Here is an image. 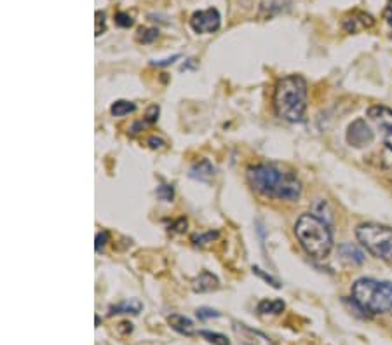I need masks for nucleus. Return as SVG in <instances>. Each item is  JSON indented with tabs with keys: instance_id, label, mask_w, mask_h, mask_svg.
Listing matches in <instances>:
<instances>
[{
	"instance_id": "nucleus-1",
	"label": "nucleus",
	"mask_w": 392,
	"mask_h": 345,
	"mask_svg": "<svg viewBox=\"0 0 392 345\" xmlns=\"http://www.w3.org/2000/svg\"><path fill=\"white\" fill-rule=\"evenodd\" d=\"M251 189L263 197L279 201H297L302 195V183L291 171L279 170L274 164H255L246 170Z\"/></svg>"
},
{
	"instance_id": "nucleus-2",
	"label": "nucleus",
	"mask_w": 392,
	"mask_h": 345,
	"mask_svg": "<svg viewBox=\"0 0 392 345\" xmlns=\"http://www.w3.org/2000/svg\"><path fill=\"white\" fill-rule=\"evenodd\" d=\"M274 112L286 122H302L307 112V82L302 75H288L278 80L274 89Z\"/></svg>"
},
{
	"instance_id": "nucleus-3",
	"label": "nucleus",
	"mask_w": 392,
	"mask_h": 345,
	"mask_svg": "<svg viewBox=\"0 0 392 345\" xmlns=\"http://www.w3.org/2000/svg\"><path fill=\"white\" fill-rule=\"evenodd\" d=\"M295 236L303 251L314 260L328 258L333 249V236L330 225L314 213H305L295 224Z\"/></svg>"
},
{
	"instance_id": "nucleus-4",
	"label": "nucleus",
	"mask_w": 392,
	"mask_h": 345,
	"mask_svg": "<svg viewBox=\"0 0 392 345\" xmlns=\"http://www.w3.org/2000/svg\"><path fill=\"white\" fill-rule=\"evenodd\" d=\"M352 300L364 312L383 314L392 309V283L363 278L352 285Z\"/></svg>"
},
{
	"instance_id": "nucleus-5",
	"label": "nucleus",
	"mask_w": 392,
	"mask_h": 345,
	"mask_svg": "<svg viewBox=\"0 0 392 345\" xmlns=\"http://www.w3.org/2000/svg\"><path fill=\"white\" fill-rule=\"evenodd\" d=\"M356 237L361 246L366 248L375 258L392 260V229L380 224H361L356 229Z\"/></svg>"
},
{
	"instance_id": "nucleus-6",
	"label": "nucleus",
	"mask_w": 392,
	"mask_h": 345,
	"mask_svg": "<svg viewBox=\"0 0 392 345\" xmlns=\"http://www.w3.org/2000/svg\"><path fill=\"white\" fill-rule=\"evenodd\" d=\"M190 28L195 33H214L220 30L222 25V16L218 13V9L209 7V9L197 11L190 16Z\"/></svg>"
},
{
	"instance_id": "nucleus-7",
	"label": "nucleus",
	"mask_w": 392,
	"mask_h": 345,
	"mask_svg": "<svg viewBox=\"0 0 392 345\" xmlns=\"http://www.w3.org/2000/svg\"><path fill=\"white\" fill-rule=\"evenodd\" d=\"M232 333L237 342L243 345H276L274 340L263 332L241 323V321H232Z\"/></svg>"
},
{
	"instance_id": "nucleus-8",
	"label": "nucleus",
	"mask_w": 392,
	"mask_h": 345,
	"mask_svg": "<svg viewBox=\"0 0 392 345\" xmlns=\"http://www.w3.org/2000/svg\"><path fill=\"white\" fill-rule=\"evenodd\" d=\"M375 133L364 119H356L347 128V143L354 148H364L374 143Z\"/></svg>"
},
{
	"instance_id": "nucleus-9",
	"label": "nucleus",
	"mask_w": 392,
	"mask_h": 345,
	"mask_svg": "<svg viewBox=\"0 0 392 345\" xmlns=\"http://www.w3.org/2000/svg\"><path fill=\"white\" fill-rule=\"evenodd\" d=\"M368 117L382 131L386 147L392 150V110L383 105H374L368 109Z\"/></svg>"
},
{
	"instance_id": "nucleus-10",
	"label": "nucleus",
	"mask_w": 392,
	"mask_h": 345,
	"mask_svg": "<svg viewBox=\"0 0 392 345\" xmlns=\"http://www.w3.org/2000/svg\"><path fill=\"white\" fill-rule=\"evenodd\" d=\"M375 25V18L363 11H352L342 19V28L347 33H359L363 30H370Z\"/></svg>"
},
{
	"instance_id": "nucleus-11",
	"label": "nucleus",
	"mask_w": 392,
	"mask_h": 345,
	"mask_svg": "<svg viewBox=\"0 0 392 345\" xmlns=\"http://www.w3.org/2000/svg\"><path fill=\"white\" fill-rule=\"evenodd\" d=\"M338 253H340V258L344 260L349 265H363L364 263V253L361 251L356 244L345 243L338 246Z\"/></svg>"
},
{
	"instance_id": "nucleus-12",
	"label": "nucleus",
	"mask_w": 392,
	"mask_h": 345,
	"mask_svg": "<svg viewBox=\"0 0 392 345\" xmlns=\"http://www.w3.org/2000/svg\"><path fill=\"white\" fill-rule=\"evenodd\" d=\"M214 171L217 170H214L213 164L207 159H202L190 168L188 176H190L192 180H199V182H211V178L214 176Z\"/></svg>"
},
{
	"instance_id": "nucleus-13",
	"label": "nucleus",
	"mask_w": 392,
	"mask_h": 345,
	"mask_svg": "<svg viewBox=\"0 0 392 345\" xmlns=\"http://www.w3.org/2000/svg\"><path fill=\"white\" fill-rule=\"evenodd\" d=\"M192 288H194L195 293H207V291H213L218 288V279L217 275H213L211 272H201L197 278L192 281Z\"/></svg>"
},
{
	"instance_id": "nucleus-14",
	"label": "nucleus",
	"mask_w": 392,
	"mask_h": 345,
	"mask_svg": "<svg viewBox=\"0 0 392 345\" xmlns=\"http://www.w3.org/2000/svg\"><path fill=\"white\" fill-rule=\"evenodd\" d=\"M168 323L175 332L182 333V335L185 336H192L195 333L194 323H192L188 317L183 316V314H171V316L168 317Z\"/></svg>"
},
{
	"instance_id": "nucleus-15",
	"label": "nucleus",
	"mask_w": 392,
	"mask_h": 345,
	"mask_svg": "<svg viewBox=\"0 0 392 345\" xmlns=\"http://www.w3.org/2000/svg\"><path fill=\"white\" fill-rule=\"evenodd\" d=\"M141 309H143L141 302L136 300V298H131V300L122 302V304L110 307V316H115V314H140Z\"/></svg>"
},
{
	"instance_id": "nucleus-16",
	"label": "nucleus",
	"mask_w": 392,
	"mask_h": 345,
	"mask_svg": "<svg viewBox=\"0 0 392 345\" xmlns=\"http://www.w3.org/2000/svg\"><path fill=\"white\" fill-rule=\"evenodd\" d=\"M260 314H281L284 310V302L283 300H261L258 307Z\"/></svg>"
},
{
	"instance_id": "nucleus-17",
	"label": "nucleus",
	"mask_w": 392,
	"mask_h": 345,
	"mask_svg": "<svg viewBox=\"0 0 392 345\" xmlns=\"http://www.w3.org/2000/svg\"><path fill=\"white\" fill-rule=\"evenodd\" d=\"M134 110H136V105H134V103L126 102V99H119V102L114 103L110 112H112L114 117H124V115L133 114Z\"/></svg>"
},
{
	"instance_id": "nucleus-18",
	"label": "nucleus",
	"mask_w": 392,
	"mask_h": 345,
	"mask_svg": "<svg viewBox=\"0 0 392 345\" xmlns=\"http://www.w3.org/2000/svg\"><path fill=\"white\" fill-rule=\"evenodd\" d=\"M199 335H201L202 339L207 340V342L213 344V345H230V340L227 339L225 335H222V333L207 332V329H202V332H199Z\"/></svg>"
},
{
	"instance_id": "nucleus-19",
	"label": "nucleus",
	"mask_w": 392,
	"mask_h": 345,
	"mask_svg": "<svg viewBox=\"0 0 392 345\" xmlns=\"http://www.w3.org/2000/svg\"><path fill=\"white\" fill-rule=\"evenodd\" d=\"M157 37H159L157 28H140L136 33V40L141 42V44H152Z\"/></svg>"
},
{
	"instance_id": "nucleus-20",
	"label": "nucleus",
	"mask_w": 392,
	"mask_h": 345,
	"mask_svg": "<svg viewBox=\"0 0 392 345\" xmlns=\"http://www.w3.org/2000/svg\"><path fill=\"white\" fill-rule=\"evenodd\" d=\"M217 237H218V232L209 230V232H202V234H195V236H192V243H194L195 246H206V244L213 243Z\"/></svg>"
},
{
	"instance_id": "nucleus-21",
	"label": "nucleus",
	"mask_w": 392,
	"mask_h": 345,
	"mask_svg": "<svg viewBox=\"0 0 392 345\" xmlns=\"http://www.w3.org/2000/svg\"><path fill=\"white\" fill-rule=\"evenodd\" d=\"M115 25L121 26V28H129V26L134 25V18L129 13L121 11V13L115 14Z\"/></svg>"
},
{
	"instance_id": "nucleus-22",
	"label": "nucleus",
	"mask_w": 392,
	"mask_h": 345,
	"mask_svg": "<svg viewBox=\"0 0 392 345\" xmlns=\"http://www.w3.org/2000/svg\"><path fill=\"white\" fill-rule=\"evenodd\" d=\"M107 32V16L103 11H96V28L94 35L99 37Z\"/></svg>"
},
{
	"instance_id": "nucleus-23",
	"label": "nucleus",
	"mask_w": 392,
	"mask_h": 345,
	"mask_svg": "<svg viewBox=\"0 0 392 345\" xmlns=\"http://www.w3.org/2000/svg\"><path fill=\"white\" fill-rule=\"evenodd\" d=\"M253 274H256V275H258V278H261V279H263V281H265V283H268V285H271L272 288H281V283L278 281V279H274V278H272V275H271V274H265V272H263V270H261V268H260V267H253Z\"/></svg>"
},
{
	"instance_id": "nucleus-24",
	"label": "nucleus",
	"mask_w": 392,
	"mask_h": 345,
	"mask_svg": "<svg viewBox=\"0 0 392 345\" xmlns=\"http://www.w3.org/2000/svg\"><path fill=\"white\" fill-rule=\"evenodd\" d=\"M157 197L160 199V201H173V197H175V192H173L171 185H160L159 189H157Z\"/></svg>"
},
{
	"instance_id": "nucleus-25",
	"label": "nucleus",
	"mask_w": 392,
	"mask_h": 345,
	"mask_svg": "<svg viewBox=\"0 0 392 345\" xmlns=\"http://www.w3.org/2000/svg\"><path fill=\"white\" fill-rule=\"evenodd\" d=\"M197 317L199 319H213V317H220V312L214 309H209V307H202V309H197Z\"/></svg>"
},
{
	"instance_id": "nucleus-26",
	"label": "nucleus",
	"mask_w": 392,
	"mask_h": 345,
	"mask_svg": "<svg viewBox=\"0 0 392 345\" xmlns=\"http://www.w3.org/2000/svg\"><path fill=\"white\" fill-rule=\"evenodd\" d=\"M109 241H110V234L107 232V230H103V232H99L98 236H96V244H94V248H96V251H102L103 248L107 246V244H109Z\"/></svg>"
},
{
	"instance_id": "nucleus-27",
	"label": "nucleus",
	"mask_w": 392,
	"mask_h": 345,
	"mask_svg": "<svg viewBox=\"0 0 392 345\" xmlns=\"http://www.w3.org/2000/svg\"><path fill=\"white\" fill-rule=\"evenodd\" d=\"M157 119H159V106L157 105L148 106L147 115H145V122H147V124H156Z\"/></svg>"
},
{
	"instance_id": "nucleus-28",
	"label": "nucleus",
	"mask_w": 392,
	"mask_h": 345,
	"mask_svg": "<svg viewBox=\"0 0 392 345\" xmlns=\"http://www.w3.org/2000/svg\"><path fill=\"white\" fill-rule=\"evenodd\" d=\"M147 143L150 145V148H153V150H160V148H164V140H160V138H157V136H150L148 138V141Z\"/></svg>"
},
{
	"instance_id": "nucleus-29",
	"label": "nucleus",
	"mask_w": 392,
	"mask_h": 345,
	"mask_svg": "<svg viewBox=\"0 0 392 345\" xmlns=\"http://www.w3.org/2000/svg\"><path fill=\"white\" fill-rule=\"evenodd\" d=\"M180 55H175V56H171V58H166V60H160V61H152V65L153 67H168V65H171V63H175L176 60H178Z\"/></svg>"
},
{
	"instance_id": "nucleus-30",
	"label": "nucleus",
	"mask_w": 392,
	"mask_h": 345,
	"mask_svg": "<svg viewBox=\"0 0 392 345\" xmlns=\"http://www.w3.org/2000/svg\"><path fill=\"white\" fill-rule=\"evenodd\" d=\"M383 19L387 21V25L392 26V0H389L386 6V9H383Z\"/></svg>"
},
{
	"instance_id": "nucleus-31",
	"label": "nucleus",
	"mask_w": 392,
	"mask_h": 345,
	"mask_svg": "<svg viewBox=\"0 0 392 345\" xmlns=\"http://www.w3.org/2000/svg\"><path fill=\"white\" fill-rule=\"evenodd\" d=\"M391 312H392V309H391Z\"/></svg>"
}]
</instances>
